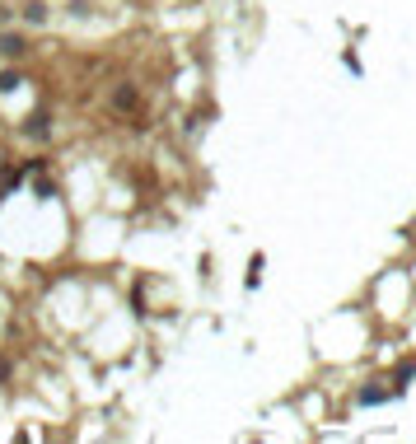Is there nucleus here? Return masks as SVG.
I'll return each mask as SVG.
<instances>
[{
    "instance_id": "f257e3e1",
    "label": "nucleus",
    "mask_w": 416,
    "mask_h": 444,
    "mask_svg": "<svg viewBox=\"0 0 416 444\" xmlns=\"http://www.w3.org/2000/svg\"><path fill=\"white\" fill-rule=\"evenodd\" d=\"M0 52H5V56H19V52H24V38H0Z\"/></svg>"
},
{
    "instance_id": "f03ea898",
    "label": "nucleus",
    "mask_w": 416,
    "mask_h": 444,
    "mask_svg": "<svg viewBox=\"0 0 416 444\" xmlns=\"http://www.w3.org/2000/svg\"><path fill=\"white\" fill-rule=\"evenodd\" d=\"M389 397V388H360V402L369 407V402H384Z\"/></svg>"
}]
</instances>
